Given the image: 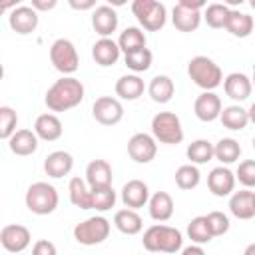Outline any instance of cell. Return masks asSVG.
Masks as SVG:
<instances>
[{
	"label": "cell",
	"mask_w": 255,
	"mask_h": 255,
	"mask_svg": "<svg viewBox=\"0 0 255 255\" xmlns=\"http://www.w3.org/2000/svg\"><path fill=\"white\" fill-rule=\"evenodd\" d=\"M253 207H255V191H253Z\"/></svg>",
	"instance_id": "51"
},
{
	"label": "cell",
	"mask_w": 255,
	"mask_h": 255,
	"mask_svg": "<svg viewBox=\"0 0 255 255\" xmlns=\"http://www.w3.org/2000/svg\"><path fill=\"white\" fill-rule=\"evenodd\" d=\"M223 128L231 129V131H239V129H245L247 124H249V114L247 110H243L239 104H231L227 108H223L221 116H219Z\"/></svg>",
	"instance_id": "30"
},
{
	"label": "cell",
	"mask_w": 255,
	"mask_h": 255,
	"mask_svg": "<svg viewBox=\"0 0 255 255\" xmlns=\"http://www.w3.org/2000/svg\"><path fill=\"white\" fill-rule=\"evenodd\" d=\"M8 147L12 153L16 155H32L38 149V135L32 129H18L10 139H8Z\"/></svg>",
	"instance_id": "24"
},
{
	"label": "cell",
	"mask_w": 255,
	"mask_h": 255,
	"mask_svg": "<svg viewBox=\"0 0 255 255\" xmlns=\"http://www.w3.org/2000/svg\"><path fill=\"white\" fill-rule=\"evenodd\" d=\"M193 112L201 122H215L223 112L221 98L213 92H201L193 102Z\"/></svg>",
	"instance_id": "15"
},
{
	"label": "cell",
	"mask_w": 255,
	"mask_h": 255,
	"mask_svg": "<svg viewBox=\"0 0 255 255\" xmlns=\"http://www.w3.org/2000/svg\"><path fill=\"white\" fill-rule=\"evenodd\" d=\"M56 0H32V8L36 10V12H46V10H52V8H56Z\"/></svg>",
	"instance_id": "44"
},
{
	"label": "cell",
	"mask_w": 255,
	"mask_h": 255,
	"mask_svg": "<svg viewBox=\"0 0 255 255\" xmlns=\"http://www.w3.org/2000/svg\"><path fill=\"white\" fill-rule=\"evenodd\" d=\"M181 255H205V251H203L201 245H195V243H193V245L181 249Z\"/></svg>",
	"instance_id": "46"
},
{
	"label": "cell",
	"mask_w": 255,
	"mask_h": 255,
	"mask_svg": "<svg viewBox=\"0 0 255 255\" xmlns=\"http://www.w3.org/2000/svg\"><path fill=\"white\" fill-rule=\"evenodd\" d=\"M251 82L255 84V64H253V78H251Z\"/></svg>",
	"instance_id": "49"
},
{
	"label": "cell",
	"mask_w": 255,
	"mask_h": 255,
	"mask_svg": "<svg viewBox=\"0 0 255 255\" xmlns=\"http://www.w3.org/2000/svg\"><path fill=\"white\" fill-rule=\"evenodd\" d=\"M32 255H58V249H56V245H54L52 241H48V239H40V241L34 243V247H32Z\"/></svg>",
	"instance_id": "43"
},
{
	"label": "cell",
	"mask_w": 255,
	"mask_h": 255,
	"mask_svg": "<svg viewBox=\"0 0 255 255\" xmlns=\"http://www.w3.org/2000/svg\"><path fill=\"white\" fill-rule=\"evenodd\" d=\"M16 126H18V114L10 106H2L0 108V137L8 141L18 131Z\"/></svg>",
	"instance_id": "39"
},
{
	"label": "cell",
	"mask_w": 255,
	"mask_h": 255,
	"mask_svg": "<svg viewBox=\"0 0 255 255\" xmlns=\"http://www.w3.org/2000/svg\"><path fill=\"white\" fill-rule=\"evenodd\" d=\"M151 135L165 145H177L183 141L181 120L173 112H159L151 118Z\"/></svg>",
	"instance_id": "5"
},
{
	"label": "cell",
	"mask_w": 255,
	"mask_h": 255,
	"mask_svg": "<svg viewBox=\"0 0 255 255\" xmlns=\"http://www.w3.org/2000/svg\"><path fill=\"white\" fill-rule=\"evenodd\" d=\"M235 173L225 167V165H219V167H213L207 175V187L209 191L215 195V197H227L233 193L235 189Z\"/></svg>",
	"instance_id": "13"
},
{
	"label": "cell",
	"mask_w": 255,
	"mask_h": 255,
	"mask_svg": "<svg viewBox=\"0 0 255 255\" xmlns=\"http://www.w3.org/2000/svg\"><path fill=\"white\" fill-rule=\"evenodd\" d=\"M68 193L72 205H76L78 209H92V189L88 187L86 179L72 177L68 183Z\"/></svg>",
	"instance_id": "31"
},
{
	"label": "cell",
	"mask_w": 255,
	"mask_h": 255,
	"mask_svg": "<svg viewBox=\"0 0 255 255\" xmlns=\"http://www.w3.org/2000/svg\"><path fill=\"white\" fill-rule=\"evenodd\" d=\"M50 62L62 76H72L80 68L78 50L68 38H58L50 46Z\"/></svg>",
	"instance_id": "7"
},
{
	"label": "cell",
	"mask_w": 255,
	"mask_h": 255,
	"mask_svg": "<svg viewBox=\"0 0 255 255\" xmlns=\"http://www.w3.org/2000/svg\"><path fill=\"white\" fill-rule=\"evenodd\" d=\"M120 54H122V50H120L118 42H114L112 38H100L92 46V58H94V62L98 66H104V68L114 66L120 60Z\"/></svg>",
	"instance_id": "20"
},
{
	"label": "cell",
	"mask_w": 255,
	"mask_h": 255,
	"mask_svg": "<svg viewBox=\"0 0 255 255\" xmlns=\"http://www.w3.org/2000/svg\"><path fill=\"white\" fill-rule=\"evenodd\" d=\"M110 221L102 215L88 217L74 227V239L80 245H100L110 235Z\"/></svg>",
	"instance_id": "9"
},
{
	"label": "cell",
	"mask_w": 255,
	"mask_h": 255,
	"mask_svg": "<svg viewBox=\"0 0 255 255\" xmlns=\"http://www.w3.org/2000/svg\"><path fill=\"white\" fill-rule=\"evenodd\" d=\"M187 76L191 82L201 88L203 92H213L217 86L223 84V72L221 68L207 56H195L187 64Z\"/></svg>",
	"instance_id": "3"
},
{
	"label": "cell",
	"mask_w": 255,
	"mask_h": 255,
	"mask_svg": "<svg viewBox=\"0 0 255 255\" xmlns=\"http://www.w3.org/2000/svg\"><path fill=\"white\" fill-rule=\"evenodd\" d=\"M143 90H145V84L137 74H126L116 82V96L120 100L133 102L143 94Z\"/></svg>",
	"instance_id": "25"
},
{
	"label": "cell",
	"mask_w": 255,
	"mask_h": 255,
	"mask_svg": "<svg viewBox=\"0 0 255 255\" xmlns=\"http://www.w3.org/2000/svg\"><path fill=\"white\" fill-rule=\"evenodd\" d=\"M114 205H116V191H114V187H104V189H94L92 191V209L108 211Z\"/></svg>",
	"instance_id": "40"
},
{
	"label": "cell",
	"mask_w": 255,
	"mask_h": 255,
	"mask_svg": "<svg viewBox=\"0 0 255 255\" xmlns=\"http://www.w3.org/2000/svg\"><path fill=\"white\" fill-rule=\"evenodd\" d=\"M38 12L32 8V6H16L10 16H8V24L10 28L20 34V36H26V34H32L36 28H38Z\"/></svg>",
	"instance_id": "14"
},
{
	"label": "cell",
	"mask_w": 255,
	"mask_h": 255,
	"mask_svg": "<svg viewBox=\"0 0 255 255\" xmlns=\"http://www.w3.org/2000/svg\"><path fill=\"white\" fill-rule=\"evenodd\" d=\"M145 34H143V30H139L137 26H128L122 34H120V38H118V46H120V50L124 52V56L126 54H129V52H135V50H141V48H145Z\"/></svg>",
	"instance_id": "33"
},
{
	"label": "cell",
	"mask_w": 255,
	"mask_h": 255,
	"mask_svg": "<svg viewBox=\"0 0 255 255\" xmlns=\"http://www.w3.org/2000/svg\"><path fill=\"white\" fill-rule=\"evenodd\" d=\"M173 92H175L173 80L169 76H163V74L153 76L149 86H147V94L155 104H167L173 98Z\"/></svg>",
	"instance_id": "28"
},
{
	"label": "cell",
	"mask_w": 255,
	"mask_h": 255,
	"mask_svg": "<svg viewBox=\"0 0 255 255\" xmlns=\"http://www.w3.org/2000/svg\"><path fill=\"white\" fill-rule=\"evenodd\" d=\"M199 181H201V173H199L197 165L185 163V165L177 167V171H175V185L179 189H185V191L195 189L199 185Z\"/></svg>",
	"instance_id": "36"
},
{
	"label": "cell",
	"mask_w": 255,
	"mask_h": 255,
	"mask_svg": "<svg viewBox=\"0 0 255 255\" xmlns=\"http://www.w3.org/2000/svg\"><path fill=\"white\" fill-rule=\"evenodd\" d=\"M92 26L96 30V34H100L102 38H110L116 30H118V14L112 6L102 4L96 6L92 12Z\"/></svg>",
	"instance_id": "17"
},
{
	"label": "cell",
	"mask_w": 255,
	"mask_h": 255,
	"mask_svg": "<svg viewBox=\"0 0 255 255\" xmlns=\"http://www.w3.org/2000/svg\"><path fill=\"white\" fill-rule=\"evenodd\" d=\"M203 0H179L171 10V22L179 32H193L201 24Z\"/></svg>",
	"instance_id": "8"
},
{
	"label": "cell",
	"mask_w": 255,
	"mask_h": 255,
	"mask_svg": "<svg viewBox=\"0 0 255 255\" xmlns=\"http://www.w3.org/2000/svg\"><path fill=\"white\" fill-rule=\"evenodd\" d=\"M26 207L36 213V215H50L56 211L58 203H60V197H58V191L52 183L48 181H36L28 187L26 191Z\"/></svg>",
	"instance_id": "4"
},
{
	"label": "cell",
	"mask_w": 255,
	"mask_h": 255,
	"mask_svg": "<svg viewBox=\"0 0 255 255\" xmlns=\"http://www.w3.org/2000/svg\"><path fill=\"white\" fill-rule=\"evenodd\" d=\"M122 201L128 209H139L149 201V189L141 179H129L122 187Z\"/></svg>",
	"instance_id": "19"
},
{
	"label": "cell",
	"mask_w": 255,
	"mask_h": 255,
	"mask_svg": "<svg viewBox=\"0 0 255 255\" xmlns=\"http://www.w3.org/2000/svg\"><path fill=\"white\" fill-rule=\"evenodd\" d=\"M70 6L74 8V10H90V8H94L96 6V0H70Z\"/></svg>",
	"instance_id": "45"
},
{
	"label": "cell",
	"mask_w": 255,
	"mask_h": 255,
	"mask_svg": "<svg viewBox=\"0 0 255 255\" xmlns=\"http://www.w3.org/2000/svg\"><path fill=\"white\" fill-rule=\"evenodd\" d=\"M235 179H239V183L245 189L255 187V159H245L239 163L237 171H235Z\"/></svg>",
	"instance_id": "41"
},
{
	"label": "cell",
	"mask_w": 255,
	"mask_h": 255,
	"mask_svg": "<svg viewBox=\"0 0 255 255\" xmlns=\"http://www.w3.org/2000/svg\"><path fill=\"white\" fill-rule=\"evenodd\" d=\"M205 217H207V223H209V229H211L213 237L225 235L229 231V217L223 211H211Z\"/></svg>",
	"instance_id": "42"
},
{
	"label": "cell",
	"mask_w": 255,
	"mask_h": 255,
	"mask_svg": "<svg viewBox=\"0 0 255 255\" xmlns=\"http://www.w3.org/2000/svg\"><path fill=\"white\" fill-rule=\"evenodd\" d=\"M72 167H74V157H72V153H68V151H64V149L52 151V153L44 159V171H46L50 177H54V179L68 175V173L72 171Z\"/></svg>",
	"instance_id": "22"
},
{
	"label": "cell",
	"mask_w": 255,
	"mask_h": 255,
	"mask_svg": "<svg viewBox=\"0 0 255 255\" xmlns=\"http://www.w3.org/2000/svg\"><path fill=\"white\" fill-rule=\"evenodd\" d=\"M131 12L137 18V22L141 24V28L147 32L161 30L167 20V10L157 0H133Z\"/></svg>",
	"instance_id": "6"
},
{
	"label": "cell",
	"mask_w": 255,
	"mask_h": 255,
	"mask_svg": "<svg viewBox=\"0 0 255 255\" xmlns=\"http://www.w3.org/2000/svg\"><path fill=\"white\" fill-rule=\"evenodd\" d=\"M247 114H249V122H251V124H255V102L251 104V108L247 110Z\"/></svg>",
	"instance_id": "47"
},
{
	"label": "cell",
	"mask_w": 255,
	"mask_h": 255,
	"mask_svg": "<svg viewBox=\"0 0 255 255\" xmlns=\"http://www.w3.org/2000/svg\"><path fill=\"white\" fill-rule=\"evenodd\" d=\"M32 241L30 229L20 223H10L4 225L0 231V243L8 253H22Z\"/></svg>",
	"instance_id": "11"
},
{
	"label": "cell",
	"mask_w": 255,
	"mask_h": 255,
	"mask_svg": "<svg viewBox=\"0 0 255 255\" xmlns=\"http://www.w3.org/2000/svg\"><path fill=\"white\" fill-rule=\"evenodd\" d=\"M84 94H86L84 84L78 78L62 76L60 80H56L48 88L44 102H46L50 112H68V110H72V108L82 104Z\"/></svg>",
	"instance_id": "1"
},
{
	"label": "cell",
	"mask_w": 255,
	"mask_h": 255,
	"mask_svg": "<svg viewBox=\"0 0 255 255\" xmlns=\"http://www.w3.org/2000/svg\"><path fill=\"white\" fill-rule=\"evenodd\" d=\"M112 165L106 159H92L86 167V183L92 191L112 187Z\"/></svg>",
	"instance_id": "16"
},
{
	"label": "cell",
	"mask_w": 255,
	"mask_h": 255,
	"mask_svg": "<svg viewBox=\"0 0 255 255\" xmlns=\"http://www.w3.org/2000/svg\"><path fill=\"white\" fill-rule=\"evenodd\" d=\"M151 60H153V56H151V52L147 48H141V50H135V52H129V54L124 56L126 66L135 74L149 70L151 68Z\"/></svg>",
	"instance_id": "38"
},
{
	"label": "cell",
	"mask_w": 255,
	"mask_h": 255,
	"mask_svg": "<svg viewBox=\"0 0 255 255\" xmlns=\"http://www.w3.org/2000/svg\"><path fill=\"white\" fill-rule=\"evenodd\" d=\"M92 116L102 126H116L124 118V106L118 98L100 96L92 106Z\"/></svg>",
	"instance_id": "10"
},
{
	"label": "cell",
	"mask_w": 255,
	"mask_h": 255,
	"mask_svg": "<svg viewBox=\"0 0 255 255\" xmlns=\"http://www.w3.org/2000/svg\"><path fill=\"white\" fill-rule=\"evenodd\" d=\"M251 143H253V149H255V137H253V141H251Z\"/></svg>",
	"instance_id": "52"
},
{
	"label": "cell",
	"mask_w": 255,
	"mask_h": 255,
	"mask_svg": "<svg viewBox=\"0 0 255 255\" xmlns=\"http://www.w3.org/2000/svg\"><path fill=\"white\" fill-rule=\"evenodd\" d=\"M241 155V145L237 139L233 137H221L217 143H215V159L221 161V165H229V163H235Z\"/></svg>",
	"instance_id": "34"
},
{
	"label": "cell",
	"mask_w": 255,
	"mask_h": 255,
	"mask_svg": "<svg viewBox=\"0 0 255 255\" xmlns=\"http://www.w3.org/2000/svg\"><path fill=\"white\" fill-rule=\"evenodd\" d=\"M253 26H255L253 18L247 12H239V10H231L225 22V30L235 38H247L253 32Z\"/></svg>",
	"instance_id": "27"
},
{
	"label": "cell",
	"mask_w": 255,
	"mask_h": 255,
	"mask_svg": "<svg viewBox=\"0 0 255 255\" xmlns=\"http://www.w3.org/2000/svg\"><path fill=\"white\" fill-rule=\"evenodd\" d=\"M187 237L195 243V245H203V243H209L213 239V233L209 229V223H207V217L205 215H197L189 221L187 225Z\"/></svg>",
	"instance_id": "35"
},
{
	"label": "cell",
	"mask_w": 255,
	"mask_h": 255,
	"mask_svg": "<svg viewBox=\"0 0 255 255\" xmlns=\"http://www.w3.org/2000/svg\"><path fill=\"white\" fill-rule=\"evenodd\" d=\"M229 211L233 217L237 219H251L255 215V207H253V191L249 189H241V191H233L231 199H229Z\"/></svg>",
	"instance_id": "26"
},
{
	"label": "cell",
	"mask_w": 255,
	"mask_h": 255,
	"mask_svg": "<svg viewBox=\"0 0 255 255\" xmlns=\"http://www.w3.org/2000/svg\"><path fill=\"white\" fill-rule=\"evenodd\" d=\"M249 4H251V8H253V10H255V0H251V2H249Z\"/></svg>",
	"instance_id": "50"
},
{
	"label": "cell",
	"mask_w": 255,
	"mask_h": 255,
	"mask_svg": "<svg viewBox=\"0 0 255 255\" xmlns=\"http://www.w3.org/2000/svg\"><path fill=\"white\" fill-rule=\"evenodd\" d=\"M243 255H255V243H249L243 251Z\"/></svg>",
	"instance_id": "48"
},
{
	"label": "cell",
	"mask_w": 255,
	"mask_h": 255,
	"mask_svg": "<svg viewBox=\"0 0 255 255\" xmlns=\"http://www.w3.org/2000/svg\"><path fill=\"white\" fill-rule=\"evenodd\" d=\"M114 225L118 227V231H122L124 235H137L143 227V221L139 217V213L135 209H120L114 215Z\"/></svg>",
	"instance_id": "29"
},
{
	"label": "cell",
	"mask_w": 255,
	"mask_h": 255,
	"mask_svg": "<svg viewBox=\"0 0 255 255\" xmlns=\"http://www.w3.org/2000/svg\"><path fill=\"white\" fill-rule=\"evenodd\" d=\"M34 131L38 135V139H44V141H56L62 137V122L56 114H42L36 118L34 122Z\"/></svg>",
	"instance_id": "21"
},
{
	"label": "cell",
	"mask_w": 255,
	"mask_h": 255,
	"mask_svg": "<svg viewBox=\"0 0 255 255\" xmlns=\"http://www.w3.org/2000/svg\"><path fill=\"white\" fill-rule=\"evenodd\" d=\"M141 243L149 253H177L183 245V235L175 227L157 223L145 229Z\"/></svg>",
	"instance_id": "2"
},
{
	"label": "cell",
	"mask_w": 255,
	"mask_h": 255,
	"mask_svg": "<svg viewBox=\"0 0 255 255\" xmlns=\"http://www.w3.org/2000/svg\"><path fill=\"white\" fill-rule=\"evenodd\" d=\"M229 12H231V8H229L227 4L215 2V4H209V6L205 8L203 18H205V22H207L209 28H215V30H217V28H225V22H227Z\"/></svg>",
	"instance_id": "37"
},
{
	"label": "cell",
	"mask_w": 255,
	"mask_h": 255,
	"mask_svg": "<svg viewBox=\"0 0 255 255\" xmlns=\"http://www.w3.org/2000/svg\"><path fill=\"white\" fill-rule=\"evenodd\" d=\"M185 153L193 165H203L215 157V145L209 139H195L187 145Z\"/></svg>",
	"instance_id": "32"
},
{
	"label": "cell",
	"mask_w": 255,
	"mask_h": 255,
	"mask_svg": "<svg viewBox=\"0 0 255 255\" xmlns=\"http://www.w3.org/2000/svg\"><path fill=\"white\" fill-rule=\"evenodd\" d=\"M223 90H225L227 98H231L233 102H243V100H247L251 96L253 82L241 72H231L223 80Z\"/></svg>",
	"instance_id": "18"
},
{
	"label": "cell",
	"mask_w": 255,
	"mask_h": 255,
	"mask_svg": "<svg viewBox=\"0 0 255 255\" xmlns=\"http://www.w3.org/2000/svg\"><path fill=\"white\" fill-rule=\"evenodd\" d=\"M147 209L153 221L163 223L173 215V197L167 191H155L147 201Z\"/></svg>",
	"instance_id": "23"
},
{
	"label": "cell",
	"mask_w": 255,
	"mask_h": 255,
	"mask_svg": "<svg viewBox=\"0 0 255 255\" xmlns=\"http://www.w3.org/2000/svg\"><path fill=\"white\" fill-rule=\"evenodd\" d=\"M128 153L135 163H149L157 153L155 137L149 133H133L128 141Z\"/></svg>",
	"instance_id": "12"
}]
</instances>
